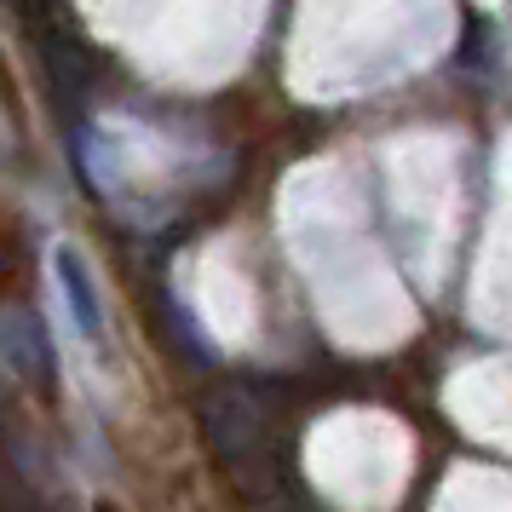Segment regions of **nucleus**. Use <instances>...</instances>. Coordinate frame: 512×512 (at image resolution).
Listing matches in <instances>:
<instances>
[{
    "label": "nucleus",
    "mask_w": 512,
    "mask_h": 512,
    "mask_svg": "<svg viewBox=\"0 0 512 512\" xmlns=\"http://www.w3.org/2000/svg\"><path fill=\"white\" fill-rule=\"evenodd\" d=\"M52 271H58V294H64L70 328L81 340H104V305H98L93 271L81 265V254H75V248H58V254H52Z\"/></svg>",
    "instance_id": "1"
}]
</instances>
